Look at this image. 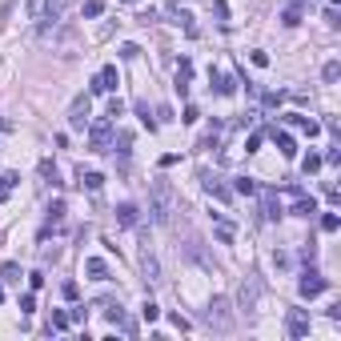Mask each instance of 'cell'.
<instances>
[{
	"mask_svg": "<svg viewBox=\"0 0 341 341\" xmlns=\"http://www.w3.org/2000/svg\"><path fill=\"white\" fill-rule=\"evenodd\" d=\"M173 213H177V193H173V185L165 177H157L149 185V217L157 225H173Z\"/></svg>",
	"mask_w": 341,
	"mask_h": 341,
	"instance_id": "cell-1",
	"label": "cell"
},
{
	"mask_svg": "<svg viewBox=\"0 0 341 341\" xmlns=\"http://www.w3.org/2000/svg\"><path fill=\"white\" fill-rule=\"evenodd\" d=\"M205 325L217 329V333H229V329H233V301H229V297H213V301H209Z\"/></svg>",
	"mask_w": 341,
	"mask_h": 341,
	"instance_id": "cell-2",
	"label": "cell"
},
{
	"mask_svg": "<svg viewBox=\"0 0 341 341\" xmlns=\"http://www.w3.org/2000/svg\"><path fill=\"white\" fill-rule=\"evenodd\" d=\"M89 149L93 153L113 149V120H89Z\"/></svg>",
	"mask_w": 341,
	"mask_h": 341,
	"instance_id": "cell-3",
	"label": "cell"
},
{
	"mask_svg": "<svg viewBox=\"0 0 341 341\" xmlns=\"http://www.w3.org/2000/svg\"><path fill=\"white\" fill-rule=\"evenodd\" d=\"M89 116H93V101H89V93L84 97H76L72 105H68V129H89Z\"/></svg>",
	"mask_w": 341,
	"mask_h": 341,
	"instance_id": "cell-4",
	"label": "cell"
},
{
	"mask_svg": "<svg viewBox=\"0 0 341 341\" xmlns=\"http://www.w3.org/2000/svg\"><path fill=\"white\" fill-rule=\"evenodd\" d=\"M297 289H301V297H305V301H313V297H321V293L329 289V281H325L321 273H313V269H309V273H301V285H297Z\"/></svg>",
	"mask_w": 341,
	"mask_h": 341,
	"instance_id": "cell-5",
	"label": "cell"
},
{
	"mask_svg": "<svg viewBox=\"0 0 341 341\" xmlns=\"http://www.w3.org/2000/svg\"><path fill=\"white\" fill-rule=\"evenodd\" d=\"M141 273H145V285H161V261L149 245L141 249Z\"/></svg>",
	"mask_w": 341,
	"mask_h": 341,
	"instance_id": "cell-6",
	"label": "cell"
},
{
	"mask_svg": "<svg viewBox=\"0 0 341 341\" xmlns=\"http://www.w3.org/2000/svg\"><path fill=\"white\" fill-rule=\"evenodd\" d=\"M28 16L40 20V24H45V20H57L60 16V0H28Z\"/></svg>",
	"mask_w": 341,
	"mask_h": 341,
	"instance_id": "cell-7",
	"label": "cell"
},
{
	"mask_svg": "<svg viewBox=\"0 0 341 341\" xmlns=\"http://www.w3.org/2000/svg\"><path fill=\"white\" fill-rule=\"evenodd\" d=\"M257 297H261V285L253 281V277H245L241 289H237V305L245 309V313H253V305H257Z\"/></svg>",
	"mask_w": 341,
	"mask_h": 341,
	"instance_id": "cell-8",
	"label": "cell"
},
{
	"mask_svg": "<svg viewBox=\"0 0 341 341\" xmlns=\"http://www.w3.org/2000/svg\"><path fill=\"white\" fill-rule=\"evenodd\" d=\"M285 329H289V337H305L309 333V309H289Z\"/></svg>",
	"mask_w": 341,
	"mask_h": 341,
	"instance_id": "cell-9",
	"label": "cell"
},
{
	"mask_svg": "<svg viewBox=\"0 0 341 341\" xmlns=\"http://www.w3.org/2000/svg\"><path fill=\"white\" fill-rule=\"evenodd\" d=\"M116 84H120V76H116V64H105V68L93 76V93H113Z\"/></svg>",
	"mask_w": 341,
	"mask_h": 341,
	"instance_id": "cell-10",
	"label": "cell"
},
{
	"mask_svg": "<svg viewBox=\"0 0 341 341\" xmlns=\"http://www.w3.org/2000/svg\"><path fill=\"white\" fill-rule=\"evenodd\" d=\"M113 213H116V225H124V229H133L137 221H141V209H137L133 201H120Z\"/></svg>",
	"mask_w": 341,
	"mask_h": 341,
	"instance_id": "cell-11",
	"label": "cell"
},
{
	"mask_svg": "<svg viewBox=\"0 0 341 341\" xmlns=\"http://www.w3.org/2000/svg\"><path fill=\"white\" fill-rule=\"evenodd\" d=\"M261 213H265V221H277L281 217V205H277V193L273 189H261Z\"/></svg>",
	"mask_w": 341,
	"mask_h": 341,
	"instance_id": "cell-12",
	"label": "cell"
},
{
	"mask_svg": "<svg viewBox=\"0 0 341 341\" xmlns=\"http://www.w3.org/2000/svg\"><path fill=\"white\" fill-rule=\"evenodd\" d=\"M201 181H205V193H209V197H217V201H233V189H229V185H221L217 177H209V173H205Z\"/></svg>",
	"mask_w": 341,
	"mask_h": 341,
	"instance_id": "cell-13",
	"label": "cell"
},
{
	"mask_svg": "<svg viewBox=\"0 0 341 341\" xmlns=\"http://www.w3.org/2000/svg\"><path fill=\"white\" fill-rule=\"evenodd\" d=\"M293 217H305V221H309V217H317V201L301 193V197H297V205H293Z\"/></svg>",
	"mask_w": 341,
	"mask_h": 341,
	"instance_id": "cell-14",
	"label": "cell"
},
{
	"mask_svg": "<svg viewBox=\"0 0 341 341\" xmlns=\"http://www.w3.org/2000/svg\"><path fill=\"white\" fill-rule=\"evenodd\" d=\"M84 273H89L93 281H109V265H105L101 257H89V261H84Z\"/></svg>",
	"mask_w": 341,
	"mask_h": 341,
	"instance_id": "cell-15",
	"label": "cell"
},
{
	"mask_svg": "<svg viewBox=\"0 0 341 341\" xmlns=\"http://www.w3.org/2000/svg\"><path fill=\"white\" fill-rule=\"evenodd\" d=\"M273 141H277V149H281V157H289V161L297 157V141H293L289 133H277V129H273Z\"/></svg>",
	"mask_w": 341,
	"mask_h": 341,
	"instance_id": "cell-16",
	"label": "cell"
},
{
	"mask_svg": "<svg viewBox=\"0 0 341 341\" xmlns=\"http://www.w3.org/2000/svg\"><path fill=\"white\" fill-rule=\"evenodd\" d=\"M40 185H45V189H60V177H57V165H53V161H40Z\"/></svg>",
	"mask_w": 341,
	"mask_h": 341,
	"instance_id": "cell-17",
	"label": "cell"
},
{
	"mask_svg": "<svg viewBox=\"0 0 341 341\" xmlns=\"http://www.w3.org/2000/svg\"><path fill=\"white\" fill-rule=\"evenodd\" d=\"M189 80H193V64L181 60V64H177V93H181V97L189 93Z\"/></svg>",
	"mask_w": 341,
	"mask_h": 341,
	"instance_id": "cell-18",
	"label": "cell"
},
{
	"mask_svg": "<svg viewBox=\"0 0 341 341\" xmlns=\"http://www.w3.org/2000/svg\"><path fill=\"white\" fill-rule=\"evenodd\" d=\"M209 76H213V84H217L221 97H233V93H237V80H233V76H225V72H209Z\"/></svg>",
	"mask_w": 341,
	"mask_h": 341,
	"instance_id": "cell-19",
	"label": "cell"
},
{
	"mask_svg": "<svg viewBox=\"0 0 341 341\" xmlns=\"http://www.w3.org/2000/svg\"><path fill=\"white\" fill-rule=\"evenodd\" d=\"M289 120H293L301 133H309V137H317V133H321V124H317V120H309V116H301V113H289Z\"/></svg>",
	"mask_w": 341,
	"mask_h": 341,
	"instance_id": "cell-20",
	"label": "cell"
},
{
	"mask_svg": "<svg viewBox=\"0 0 341 341\" xmlns=\"http://www.w3.org/2000/svg\"><path fill=\"white\" fill-rule=\"evenodd\" d=\"M0 281L16 285V281H20V265H16V261H4V265H0Z\"/></svg>",
	"mask_w": 341,
	"mask_h": 341,
	"instance_id": "cell-21",
	"label": "cell"
},
{
	"mask_svg": "<svg viewBox=\"0 0 341 341\" xmlns=\"http://www.w3.org/2000/svg\"><path fill=\"white\" fill-rule=\"evenodd\" d=\"M80 185H84L89 193H101V185H105V177H101V173H84V169H80Z\"/></svg>",
	"mask_w": 341,
	"mask_h": 341,
	"instance_id": "cell-22",
	"label": "cell"
},
{
	"mask_svg": "<svg viewBox=\"0 0 341 341\" xmlns=\"http://www.w3.org/2000/svg\"><path fill=\"white\" fill-rule=\"evenodd\" d=\"M233 193H241V197H253V193H257L253 177H237V181H233Z\"/></svg>",
	"mask_w": 341,
	"mask_h": 341,
	"instance_id": "cell-23",
	"label": "cell"
},
{
	"mask_svg": "<svg viewBox=\"0 0 341 341\" xmlns=\"http://www.w3.org/2000/svg\"><path fill=\"white\" fill-rule=\"evenodd\" d=\"M68 325H72V321H68V313H53V321H49V333H64V329H68Z\"/></svg>",
	"mask_w": 341,
	"mask_h": 341,
	"instance_id": "cell-24",
	"label": "cell"
},
{
	"mask_svg": "<svg viewBox=\"0 0 341 341\" xmlns=\"http://www.w3.org/2000/svg\"><path fill=\"white\" fill-rule=\"evenodd\" d=\"M129 145H133V133H116V153H120V161H129Z\"/></svg>",
	"mask_w": 341,
	"mask_h": 341,
	"instance_id": "cell-25",
	"label": "cell"
},
{
	"mask_svg": "<svg viewBox=\"0 0 341 341\" xmlns=\"http://www.w3.org/2000/svg\"><path fill=\"white\" fill-rule=\"evenodd\" d=\"M64 221V201H53L49 205V225H60Z\"/></svg>",
	"mask_w": 341,
	"mask_h": 341,
	"instance_id": "cell-26",
	"label": "cell"
},
{
	"mask_svg": "<svg viewBox=\"0 0 341 341\" xmlns=\"http://www.w3.org/2000/svg\"><path fill=\"white\" fill-rule=\"evenodd\" d=\"M337 229H341L337 213H325V217H321V233H337Z\"/></svg>",
	"mask_w": 341,
	"mask_h": 341,
	"instance_id": "cell-27",
	"label": "cell"
},
{
	"mask_svg": "<svg viewBox=\"0 0 341 341\" xmlns=\"http://www.w3.org/2000/svg\"><path fill=\"white\" fill-rule=\"evenodd\" d=\"M321 76H325V80L333 84V80H337V76H341V60H329V64L321 68Z\"/></svg>",
	"mask_w": 341,
	"mask_h": 341,
	"instance_id": "cell-28",
	"label": "cell"
},
{
	"mask_svg": "<svg viewBox=\"0 0 341 341\" xmlns=\"http://www.w3.org/2000/svg\"><path fill=\"white\" fill-rule=\"evenodd\" d=\"M317 169H321V157H317V153H309V157L301 161V173L309 177V173H317Z\"/></svg>",
	"mask_w": 341,
	"mask_h": 341,
	"instance_id": "cell-29",
	"label": "cell"
},
{
	"mask_svg": "<svg viewBox=\"0 0 341 341\" xmlns=\"http://www.w3.org/2000/svg\"><path fill=\"white\" fill-rule=\"evenodd\" d=\"M261 141H265V133H249V141H245V153H257V149H261Z\"/></svg>",
	"mask_w": 341,
	"mask_h": 341,
	"instance_id": "cell-30",
	"label": "cell"
},
{
	"mask_svg": "<svg viewBox=\"0 0 341 341\" xmlns=\"http://www.w3.org/2000/svg\"><path fill=\"white\" fill-rule=\"evenodd\" d=\"M141 317H145V321H149V325H153V321H157V317H161V309H157V305H153V301H145V309H141Z\"/></svg>",
	"mask_w": 341,
	"mask_h": 341,
	"instance_id": "cell-31",
	"label": "cell"
},
{
	"mask_svg": "<svg viewBox=\"0 0 341 341\" xmlns=\"http://www.w3.org/2000/svg\"><path fill=\"white\" fill-rule=\"evenodd\" d=\"M217 241H221V245H233V225L221 221V225H217Z\"/></svg>",
	"mask_w": 341,
	"mask_h": 341,
	"instance_id": "cell-32",
	"label": "cell"
},
{
	"mask_svg": "<svg viewBox=\"0 0 341 341\" xmlns=\"http://www.w3.org/2000/svg\"><path fill=\"white\" fill-rule=\"evenodd\" d=\"M60 293H64V301H76V297H80V285H76V281H64Z\"/></svg>",
	"mask_w": 341,
	"mask_h": 341,
	"instance_id": "cell-33",
	"label": "cell"
},
{
	"mask_svg": "<svg viewBox=\"0 0 341 341\" xmlns=\"http://www.w3.org/2000/svg\"><path fill=\"white\" fill-rule=\"evenodd\" d=\"M101 12H105V4H101V0H89V4H84V16H89V20H93V16H101Z\"/></svg>",
	"mask_w": 341,
	"mask_h": 341,
	"instance_id": "cell-34",
	"label": "cell"
},
{
	"mask_svg": "<svg viewBox=\"0 0 341 341\" xmlns=\"http://www.w3.org/2000/svg\"><path fill=\"white\" fill-rule=\"evenodd\" d=\"M281 20L289 24V28H293V24H301V12H297V8H285V12H281Z\"/></svg>",
	"mask_w": 341,
	"mask_h": 341,
	"instance_id": "cell-35",
	"label": "cell"
},
{
	"mask_svg": "<svg viewBox=\"0 0 341 341\" xmlns=\"http://www.w3.org/2000/svg\"><path fill=\"white\" fill-rule=\"evenodd\" d=\"M325 24H329V28H337V24H341V16H337V4H329V8H325Z\"/></svg>",
	"mask_w": 341,
	"mask_h": 341,
	"instance_id": "cell-36",
	"label": "cell"
},
{
	"mask_svg": "<svg viewBox=\"0 0 341 341\" xmlns=\"http://www.w3.org/2000/svg\"><path fill=\"white\" fill-rule=\"evenodd\" d=\"M137 113H141V120H145V124H149V129H157V120H153V116H149V105H145V101H137Z\"/></svg>",
	"mask_w": 341,
	"mask_h": 341,
	"instance_id": "cell-37",
	"label": "cell"
},
{
	"mask_svg": "<svg viewBox=\"0 0 341 341\" xmlns=\"http://www.w3.org/2000/svg\"><path fill=\"white\" fill-rule=\"evenodd\" d=\"M32 309H36V297L24 293V297H20V313H32Z\"/></svg>",
	"mask_w": 341,
	"mask_h": 341,
	"instance_id": "cell-38",
	"label": "cell"
},
{
	"mask_svg": "<svg viewBox=\"0 0 341 341\" xmlns=\"http://www.w3.org/2000/svg\"><path fill=\"white\" fill-rule=\"evenodd\" d=\"M213 8H217V20H221V24H229V8H225V0H213Z\"/></svg>",
	"mask_w": 341,
	"mask_h": 341,
	"instance_id": "cell-39",
	"label": "cell"
},
{
	"mask_svg": "<svg viewBox=\"0 0 341 341\" xmlns=\"http://www.w3.org/2000/svg\"><path fill=\"white\" fill-rule=\"evenodd\" d=\"M124 113V101H120V97H113V101H109V116H120Z\"/></svg>",
	"mask_w": 341,
	"mask_h": 341,
	"instance_id": "cell-40",
	"label": "cell"
},
{
	"mask_svg": "<svg viewBox=\"0 0 341 341\" xmlns=\"http://www.w3.org/2000/svg\"><path fill=\"white\" fill-rule=\"evenodd\" d=\"M137 53H141L137 45H120V57H124V60H133V57H137Z\"/></svg>",
	"mask_w": 341,
	"mask_h": 341,
	"instance_id": "cell-41",
	"label": "cell"
},
{
	"mask_svg": "<svg viewBox=\"0 0 341 341\" xmlns=\"http://www.w3.org/2000/svg\"><path fill=\"white\" fill-rule=\"evenodd\" d=\"M253 64H257V68H265V64H269V53H261V49H257V53H253Z\"/></svg>",
	"mask_w": 341,
	"mask_h": 341,
	"instance_id": "cell-42",
	"label": "cell"
},
{
	"mask_svg": "<svg viewBox=\"0 0 341 341\" xmlns=\"http://www.w3.org/2000/svg\"><path fill=\"white\" fill-rule=\"evenodd\" d=\"M124 4H141V0H124Z\"/></svg>",
	"mask_w": 341,
	"mask_h": 341,
	"instance_id": "cell-43",
	"label": "cell"
},
{
	"mask_svg": "<svg viewBox=\"0 0 341 341\" xmlns=\"http://www.w3.org/2000/svg\"><path fill=\"white\" fill-rule=\"evenodd\" d=\"M0 301H4V289H0Z\"/></svg>",
	"mask_w": 341,
	"mask_h": 341,
	"instance_id": "cell-44",
	"label": "cell"
},
{
	"mask_svg": "<svg viewBox=\"0 0 341 341\" xmlns=\"http://www.w3.org/2000/svg\"><path fill=\"white\" fill-rule=\"evenodd\" d=\"M293 4H301V0H293Z\"/></svg>",
	"mask_w": 341,
	"mask_h": 341,
	"instance_id": "cell-45",
	"label": "cell"
}]
</instances>
